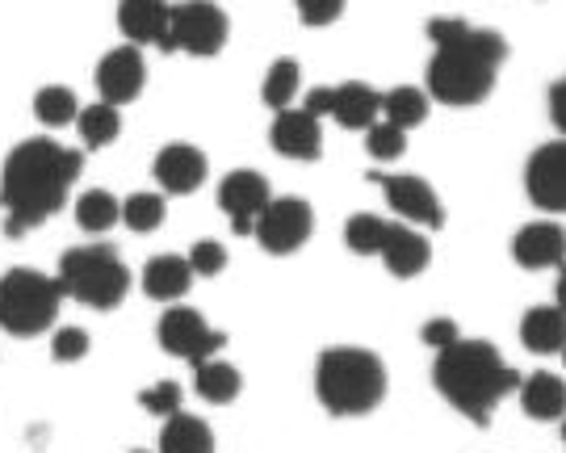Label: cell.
I'll return each mask as SVG.
<instances>
[{
  "label": "cell",
  "mask_w": 566,
  "mask_h": 453,
  "mask_svg": "<svg viewBox=\"0 0 566 453\" xmlns=\"http://www.w3.org/2000/svg\"><path fill=\"white\" fill-rule=\"evenodd\" d=\"M76 126H81V139L88 147H105V144H114L118 139V130H122V114L114 109V105H88L84 109L81 105V114H76Z\"/></svg>",
  "instance_id": "cell-28"
},
{
  "label": "cell",
  "mask_w": 566,
  "mask_h": 453,
  "mask_svg": "<svg viewBox=\"0 0 566 453\" xmlns=\"http://www.w3.org/2000/svg\"><path fill=\"white\" fill-rule=\"evenodd\" d=\"M432 378L449 408H458L479 429L491 424V415L507 394L521 391V373L500 357V349L486 340H465V336L437 352Z\"/></svg>",
  "instance_id": "cell-3"
},
{
  "label": "cell",
  "mask_w": 566,
  "mask_h": 453,
  "mask_svg": "<svg viewBox=\"0 0 566 453\" xmlns=\"http://www.w3.org/2000/svg\"><path fill=\"white\" fill-rule=\"evenodd\" d=\"M344 4L340 0H298V21L303 25H332V21H340Z\"/></svg>",
  "instance_id": "cell-36"
},
{
  "label": "cell",
  "mask_w": 566,
  "mask_h": 453,
  "mask_svg": "<svg viewBox=\"0 0 566 453\" xmlns=\"http://www.w3.org/2000/svg\"><path fill=\"white\" fill-rule=\"evenodd\" d=\"M269 202H273V189H269V177L256 168H235L219 186V207L227 210L235 235H252V227H256Z\"/></svg>",
  "instance_id": "cell-10"
},
{
  "label": "cell",
  "mask_w": 566,
  "mask_h": 453,
  "mask_svg": "<svg viewBox=\"0 0 566 453\" xmlns=\"http://www.w3.org/2000/svg\"><path fill=\"white\" fill-rule=\"evenodd\" d=\"M378 114H382V93H378V88L357 84V81L332 88V118H336L344 130H369Z\"/></svg>",
  "instance_id": "cell-19"
},
{
  "label": "cell",
  "mask_w": 566,
  "mask_h": 453,
  "mask_svg": "<svg viewBox=\"0 0 566 453\" xmlns=\"http://www.w3.org/2000/svg\"><path fill=\"white\" fill-rule=\"evenodd\" d=\"M231 34V21L219 4H177L168 18V51H185V55H219Z\"/></svg>",
  "instance_id": "cell-7"
},
{
  "label": "cell",
  "mask_w": 566,
  "mask_h": 453,
  "mask_svg": "<svg viewBox=\"0 0 566 453\" xmlns=\"http://www.w3.org/2000/svg\"><path fill=\"white\" fill-rule=\"evenodd\" d=\"M378 256H382L386 268H390L395 277H416V273H424V268L432 265L428 240L416 227H403V223L386 227V240H382V247H378Z\"/></svg>",
  "instance_id": "cell-16"
},
{
  "label": "cell",
  "mask_w": 566,
  "mask_h": 453,
  "mask_svg": "<svg viewBox=\"0 0 566 453\" xmlns=\"http://www.w3.org/2000/svg\"><path fill=\"white\" fill-rule=\"evenodd\" d=\"M88 331L81 328H60L55 331V340H51V357L55 361H81V357H88Z\"/></svg>",
  "instance_id": "cell-35"
},
{
  "label": "cell",
  "mask_w": 566,
  "mask_h": 453,
  "mask_svg": "<svg viewBox=\"0 0 566 453\" xmlns=\"http://www.w3.org/2000/svg\"><path fill=\"white\" fill-rule=\"evenodd\" d=\"M386 219L378 214H353L348 223H344V244L348 252H357V256H378V247L386 240Z\"/></svg>",
  "instance_id": "cell-30"
},
{
  "label": "cell",
  "mask_w": 566,
  "mask_h": 453,
  "mask_svg": "<svg viewBox=\"0 0 566 453\" xmlns=\"http://www.w3.org/2000/svg\"><path fill=\"white\" fill-rule=\"evenodd\" d=\"M437 55L428 60V97L441 105H479L495 88V72L507 60V42L495 30H474L458 18L428 21Z\"/></svg>",
  "instance_id": "cell-2"
},
{
  "label": "cell",
  "mask_w": 566,
  "mask_h": 453,
  "mask_svg": "<svg viewBox=\"0 0 566 453\" xmlns=\"http://www.w3.org/2000/svg\"><path fill=\"white\" fill-rule=\"evenodd\" d=\"M306 114H311L315 123H319L324 114H332V88H311V93H306Z\"/></svg>",
  "instance_id": "cell-39"
},
{
  "label": "cell",
  "mask_w": 566,
  "mask_h": 453,
  "mask_svg": "<svg viewBox=\"0 0 566 453\" xmlns=\"http://www.w3.org/2000/svg\"><path fill=\"white\" fill-rule=\"evenodd\" d=\"M549 118H554L558 130H566V84L563 81L549 84Z\"/></svg>",
  "instance_id": "cell-38"
},
{
  "label": "cell",
  "mask_w": 566,
  "mask_h": 453,
  "mask_svg": "<svg viewBox=\"0 0 566 453\" xmlns=\"http://www.w3.org/2000/svg\"><path fill=\"white\" fill-rule=\"evenodd\" d=\"M378 186H382L390 210H399L407 223H420V227H428V231L446 227V207H441L437 189L428 186L424 177H416V172H395V177H378Z\"/></svg>",
  "instance_id": "cell-11"
},
{
  "label": "cell",
  "mask_w": 566,
  "mask_h": 453,
  "mask_svg": "<svg viewBox=\"0 0 566 453\" xmlns=\"http://www.w3.org/2000/svg\"><path fill=\"white\" fill-rule=\"evenodd\" d=\"M298 76H303L298 60L273 63V67H269V76H264V88H261L264 105H273V109H290L294 93H298Z\"/></svg>",
  "instance_id": "cell-29"
},
{
  "label": "cell",
  "mask_w": 566,
  "mask_h": 453,
  "mask_svg": "<svg viewBox=\"0 0 566 453\" xmlns=\"http://www.w3.org/2000/svg\"><path fill=\"white\" fill-rule=\"evenodd\" d=\"M63 289L39 268H9L0 277V328L9 336H39L55 324Z\"/></svg>",
  "instance_id": "cell-6"
},
{
  "label": "cell",
  "mask_w": 566,
  "mask_h": 453,
  "mask_svg": "<svg viewBox=\"0 0 566 453\" xmlns=\"http://www.w3.org/2000/svg\"><path fill=\"white\" fill-rule=\"evenodd\" d=\"M181 399L185 391L177 387V382H156V387H147V391H139V408L143 412H151V415H177L181 412Z\"/></svg>",
  "instance_id": "cell-32"
},
{
  "label": "cell",
  "mask_w": 566,
  "mask_h": 453,
  "mask_svg": "<svg viewBox=\"0 0 566 453\" xmlns=\"http://www.w3.org/2000/svg\"><path fill=\"white\" fill-rule=\"evenodd\" d=\"M160 345L172 352V357L202 366V361H214V357H219V349L227 345V336L206 324L202 310L172 307L160 315Z\"/></svg>",
  "instance_id": "cell-8"
},
{
  "label": "cell",
  "mask_w": 566,
  "mask_h": 453,
  "mask_svg": "<svg viewBox=\"0 0 566 453\" xmlns=\"http://www.w3.org/2000/svg\"><path fill=\"white\" fill-rule=\"evenodd\" d=\"M273 151L285 156V160H319L324 151V135H319V123L306 114V109H282L273 118Z\"/></svg>",
  "instance_id": "cell-14"
},
{
  "label": "cell",
  "mask_w": 566,
  "mask_h": 453,
  "mask_svg": "<svg viewBox=\"0 0 566 453\" xmlns=\"http://www.w3.org/2000/svg\"><path fill=\"white\" fill-rule=\"evenodd\" d=\"M147 81V63L135 46H118L97 63V88H102V105H130L143 93Z\"/></svg>",
  "instance_id": "cell-13"
},
{
  "label": "cell",
  "mask_w": 566,
  "mask_h": 453,
  "mask_svg": "<svg viewBox=\"0 0 566 453\" xmlns=\"http://www.w3.org/2000/svg\"><path fill=\"white\" fill-rule=\"evenodd\" d=\"M34 114H39L42 126H72L76 123V114H81V102H76V93L67 88V84H46L39 88V97H34Z\"/></svg>",
  "instance_id": "cell-26"
},
{
  "label": "cell",
  "mask_w": 566,
  "mask_h": 453,
  "mask_svg": "<svg viewBox=\"0 0 566 453\" xmlns=\"http://www.w3.org/2000/svg\"><path fill=\"white\" fill-rule=\"evenodd\" d=\"M512 256L516 265L525 268H549V265H563L566 256V235L558 223H528L516 231L512 240Z\"/></svg>",
  "instance_id": "cell-18"
},
{
  "label": "cell",
  "mask_w": 566,
  "mask_h": 453,
  "mask_svg": "<svg viewBox=\"0 0 566 453\" xmlns=\"http://www.w3.org/2000/svg\"><path fill=\"white\" fill-rule=\"evenodd\" d=\"M76 223L84 231H109V227L122 223V202L105 189H88L76 198Z\"/></svg>",
  "instance_id": "cell-27"
},
{
  "label": "cell",
  "mask_w": 566,
  "mask_h": 453,
  "mask_svg": "<svg viewBox=\"0 0 566 453\" xmlns=\"http://www.w3.org/2000/svg\"><path fill=\"white\" fill-rule=\"evenodd\" d=\"M420 340H424L428 349H449L453 340H462V331H458V324L453 319H428L424 328H420Z\"/></svg>",
  "instance_id": "cell-37"
},
{
  "label": "cell",
  "mask_w": 566,
  "mask_h": 453,
  "mask_svg": "<svg viewBox=\"0 0 566 453\" xmlns=\"http://www.w3.org/2000/svg\"><path fill=\"white\" fill-rule=\"evenodd\" d=\"M315 394L332 415H369L386 399V366L369 349H327L315 361Z\"/></svg>",
  "instance_id": "cell-4"
},
{
  "label": "cell",
  "mask_w": 566,
  "mask_h": 453,
  "mask_svg": "<svg viewBox=\"0 0 566 453\" xmlns=\"http://www.w3.org/2000/svg\"><path fill=\"white\" fill-rule=\"evenodd\" d=\"M365 147H369L374 160H399V156L407 151V135L403 130H395L390 123H374L369 126V144Z\"/></svg>",
  "instance_id": "cell-33"
},
{
  "label": "cell",
  "mask_w": 566,
  "mask_h": 453,
  "mask_svg": "<svg viewBox=\"0 0 566 453\" xmlns=\"http://www.w3.org/2000/svg\"><path fill=\"white\" fill-rule=\"evenodd\" d=\"M311 227H315V214H311L306 198H273L252 231H256L264 252L290 256V252H298L311 240Z\"/></svg>",
  "instance_id": "cell-9"
},
{
  "label": "cell",
  "mask_w": 566,
  "mask_h": 453,
  "mask_svg": "<svg viewBox=\"0 0 566 453\" xmlns=\"http://www.w3.org/2000/svg\"><path fill=\"white\" fill-rule=\"evenodd\" d=\"M81 177V151L51 139H25L9 151L0 172V207H4V231L25 235L42 227L67 202V193Z\"/></svg>",
  "instance_id": "cell-1"
},
{
  "label": "cell",
  "mask_w": 566,
  "mask_h": 453,
  "mask_svg": "<svg viewBox=\"0 0 566 453\" xmlns=\"http://www.w3.org/2000/svg\"><path fill=\"white\" fill-rule=\"evenodd\" d=\"M521 340H525L528 352H563L566 345V319L558 307H533L525 315V324H521Z\"/></svg>",
  "instance_id": "cell-23"
},
{
  "label": "cell",
  "mask_w": 566,
  "mask_h": 453,
  "mask_svg": "<svg viewBox=\"0 0 566 453\" xmlns=\"http://www.w3.org/2000/svg\"><path fill=\"white\" fill-rule=\"evenodd\" d=\"M206 156L189 144H168L156 156V181L164 186V193H193L206 181Z\"/></svg>",
  "instance_id": "cell-17"
},
{
  "label": "cell",
  "mask_w": 566,
  "mask_h": 453,
  "mask_svg": "<svg viewBox=\"0 0 566 453\" xmlns=\"http://www.w3.org/2000/svg\"><path fill=\"white\" fill-rule=\"evenodd\" d=\"M521 403L533 420H563L566 412V387L558 373L537 370L521 378Z\"/></svg>",
  "instance_id": "cell-21"
},
{
  "label": "cell",
  "mask_w": 566,
  "mask_h": 453,
  "mask_svg": "<svg viewBox=\"0 0 566 453\" xmlns=\"http://www.w3.org/2000/svg\"><path fill=\"white\" fill-rule=\"evenodd\" d=\"M382 114L386 123L395 126V130H411V126H424L428 118V93L424 88H411V84H403V88H390V93H382Z\"/></svg>",
  "instance_id": "cell-25"
},
{
  "label": "cell",
  "mask_w": 566,
  "mask_h": 453,
  "mask_svg": "<svg viewBox=\"0 0 566 453\" xmlns=\"http://www.w3.org/2000/svg\"><path fill=\"white\" fill-rule=\"evenodd\" d=\"M528 198L542 210H566V144H546L528 156L525 168Z\"/></svg>",
  "instance_id": "cell-12"
},
{
  "label": "cell",
  "mask_w": 566,
  "mask_h": 453,
  "mask_svg": "<svg viewBox=\"0 0 566 453\" xmlns=\"http://www.w3.org/2000/svg\"><path fill=\"white\" fill-rule=\"evenodd\" d=\"M164 214H168V207H164L160 193H130L122 202V223L130 227V231H139V235L164 227Z\"/></svg>",
  "instance_id": "cell-31"
},
{
  "label": "cell",
  "mask_w": 566,
  "mask_h": 453,
  "mask_svg": "<svg viewBox=\"0 0 566 453\" xmlns=\"http://www.w3.org/2000/svg\"><path fill=\"white\" fill-rule=\"evenodd\" d=\"M60 289L67 298H76L84 307L109 310L118 307L130 289V268L122 265V256L109 244H84L63 252L60 261Z\"/></svg>",
  "instance_id": "cell-5"
},
{
  "label": "cell",
  "mask_w": 566,
  "mask_h": 453,
  "mask_svg": "<svg viewBox=\"0 0 566 453\" xmlns=\"http://www.w3.org/2000/svg\"><path fill=\"white\" fill-rule=\"evenodd\" d=\"M168 18H172V4H156V0H126V4H118V25L135 51L147 46V42L168 51Z\"/></svg>",
  "instance_id": "cell-15"
},
{
  "label": "cell",
  "mask_w": 566,
  "mask_h": 453,
  "mask_svg": "<svg viewBox=\"0 0 566 453\" xmlns=\"http://www.w3.org/2000/svg\"><path fill=\"white\" fill-rule=\"evenodd\" d=\"M160 453H214V433L202 415L177 412L164 420Z\"/></svg>",
  "instance_id": "cell-22"
},
{
  "label": "cell",
  "mask_w": 566,
  "mask_h": 453,
  "mask_svg": "<svg viewBox=\"0 0 566 453\" xmlns=\"http://www.w3.org/2000/svg\"><path fill=\"white\" fill-rule=\"evenodd\" d=\"M193 286V268L185 256H151L143 265V289L147 298H160V303H177L181 294H189Z\"/></svg>",
  "instance_id": "cell-20"
},
{
  "label": "cell",
  "mask_w": 566,
  "mask_h": 453,
  "mask_svg": "<svg viewBox=\"0 0 566 453\" xmlns=\"http://www.w3.org/2000/svg\"><path fill=\"white\" fill-rule=\"evenodd\" d=\"M193 391L202 394L206 403H231L235 394H240V387H243V378H240V370L235 366H227V361H202V366H193Z\"/></svg>",
  "instance_id": "cell-24"
},
{
  "label": "cell",
  "mask_w": 566,
  "mask_h": 453,
  "mask_svg": "<svg viewBox=\"0 0 566 453\" xmlns=\"http://www.w3.org/2000/svg\"><path fill=\"white\" fill-rule=\"evenodd\" d=\"M189 268H193V277H214V273H223L227 247L219 244V240H198L193 252H189Z\"/></svg>",
  "instance_id": "cell-34"
}]
</instances>
